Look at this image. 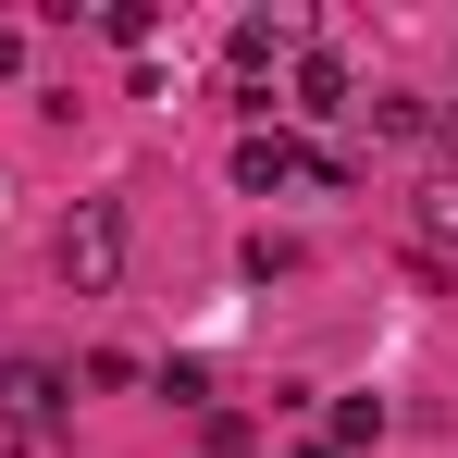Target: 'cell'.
Wrapping results in <instances>:
<instances>
[{
  "label": "cell",
  "instance_id": "6da1fadb",
  "mask_svg": "<svg viewBox=\"0 0 458 458\" xmlns=\"http://www.w3.org/2000/svg\"><path fill=\"white\" fill-rule=\"evenodd\" d=\"M50 260H63L75 298H112V273H124V199H75L63 235H50Z\"/></svg>",
  "mask_w": 458,
  "mask_h": 458
},
{
  "label": "cell",
  "instance_id": "7a4b0ae2",
  "mask_svg": "<svg viewBox=\"0 0 458 458\" xmlns=\"http://www.w3.org/2000/svg\"><path fill=\"white\" fill-rule=\"evenodd\" d=\"M285 174H310V149H298V137H235V186H248V199H273Z\"/></svg>",
  "mask_w": 458,
  "mask_h": 458
},
{
  "label": "cell",
  "instance_id": "3957f363",
  "mask_svg": "<svg viewBox=\"0 0 458 458\" xmlns=\"http://www.w3.org/2000/svg\"><path fill=\"white\" fill-rule=\"evenodd\" d=\"M0 409H13V421H50V409H63V372H50V360H13V372H0Z\"/></svg>",
  "mask_w": 458,
  "mask_h": 458
},
{
  "label": "cell",
  "instance_id": "277c9868",
  "mask_svg": "<svg viewBox=\"0 0 458 458\" xmlns=\"http://www.w3.org/2000/svg\"><path fill=\"white\" fill-rule=\"evenodd\" d=\"M298 112H347V63L335 50H298Z\"/></svg>",
  "mask_w": 458,
  "mask_h": 458
},
{
  "label": "cell",
  "instance_id": "5b68a950",
  "mask_svg": "<svg viewBox=\"0 0 458 458\" xmlns=\"http://www.w3.org/2000/svg\"><path fill=\"white\" fill-rule=\"evenodd\" d=\"M199 458H260V421H248V409H211V421H199Z\"/></svg>",
  "mask_w": 458,
  "mask_h": 458
},
{
  "label": "cell",
  "instance_id": "8992f818",
  "mask_svg": "<svg viewBox=\"0 0 458 458\" xmlns=\"http://www.w3.org/2000/svg\"><path fill=\"white\" fill-rule=\"evenodd\" d=\"M273 50H285V25H235L224 63H235V75H273Z\"/></svg>",
  "mask_w": 458,
  "mask_h": 458
},
{
  "label": "cell",
  "instance_id": "52a82bcc",
  "mask_svg": "<svg viewBox=\"0 0 458 458\" xmlns=\"http://www.w3.org/2000/svg\"><path fill=\"white\" fill-rule=\"evenodd\" d=\"M372 434H384V409H372V396H335V458H347V446H372Z\"/></svg>",
  "mask_w": 458,
  "mask_h": 458
},
{
  "label": "cell",
  "instance_id": "ba28073f",
  "mask_svg": "<svg viewBox=\"0 0 458 458\" xmlns=\"http://www.w3.org/2000/svg\"><path fill=\"white\" fill-rule=\"evenodd\" d=\"M0 75H25V38H13V25H0Z\"/></svg>",
  "mask_w": 458,
  "mask_h": 458
}]
</instances>
